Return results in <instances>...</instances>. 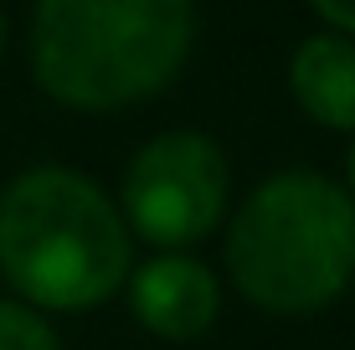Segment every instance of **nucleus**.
Wrapping results in <instances>:
<instances>
[{
  "label": "nucleus",
  "mask_w": 355,
  "mask_h": 350,
  "mask_svg": "<svg viewBox=\"0 0 355 350\" xmlns=\"http://www.w3.org/2000/svg\"><path fill=\"white\" fill-rule=\"evenodd\" d=\"M129 309L155 340H201L216 324L222 288L211 268L191 252H160V258L129 268Z\"/></svg>",
  "instance_id": "39448f33"
},
{
  "label": "nucleus",
  "mask_w": 355,
  "mask_h": 350,
  "mask_svg": "<svg viewBox=\"0 0 355 350\" xmlns=\"http://www.w3.org/2000/svg\"><path fill=\"white\" fill-rule=\"evenodd\" d=\"M227 160L206 134L175 129V134L150 139L124 170V227L139 243L160 252H186L201 237H211V227L227 211Z\"/></svg>",
  "instance_id": "20e7f679"
},
{
  "label": "nucleus",
  "mask_w": 355,
  "mask_h": 350,
  "mask_svg": "<svg viewBox=\"0 0 355 350\" xmlns=\"http://www.w3.org/2000/svg\"><path fill=\"white\" fill-rule=\"evenodd\" d=\"M0 350H62V345H57L52 324L36 315V309L0 299Z\"/></svg>",
  "instance_id": "0eeeda50"
},
{
  "label": "nucleus",
  "mask_w": 355,
  "mask_h": 350,
  "mask_svg": "<svg viewBox=\"0 0 355 350\" xmlns=\"http://www.w3.org/2000/svg\"><path fill=\"white\" fill-rule=\"evenodd\" d=\"M350 191H355V144H350ZM355 201V196H350Z\"/></svg>",
  "instance_id": "1a4fd4ad"
},
{
  "label": "nucleus",
  "mask_w": 355,
  "mask_h": 350,
  "mask_svg": "<svg viewBox=\"0 0 355 350\" xmlns=\"http://www.w3.org/2000/svg\"><path fill=\"white\" fill-rule=\"evenodd\" d=\"M191 36V0H36L31 72L57 103L108 114L160 93Z\"/></svg>",
  "instance_id": "f03ea898"
},
{
  "label": "nucleus",
  "mask_w": 355,
  "mask_h": 350,
  "mask_svg": "<svg viewBox=\"0 0 355 350\" xmlns=\"http://www.w3.org/2000/svg\"><path fill=\"white\" fill-rule=\"evenodd\" d=\"M0 46H6V16H0Z\"/></svg>",
  "instance_id": "9d476101"
},
{
  "label": "nucleus",
  "mask_w": 355,
  "mask_h": 350,
  "mask_svg": "<svg viewBox=\"0 0 355 350\" xmlns=\"http://www.w3.org/2000/svg\"><path fill=\"white\" fill-rule=\"evenodd\" d=\"M0 273L36 309H93L129 279V227L88 175L36 165L0 191Z\"/></svg>",
  "instance_id": "f257e3e1"
},
{
  "label": "nucleus",
  "mask_w": 355,
  "mask_h": 350,
  "mask_svg": "<svg viewBox=\"0 0 355 350\" xmlns=\"http://www.w3.org/2000/svg\"><path fill=\"white\" fill-rule=\"evenodd\" d=\"M309 6L320 10L340 36H355V0H309Z\"/></svg>",
  "instance_id": "6e6552de"
},
{
  "label": "nucleus",
  "mask_w": 355,
  "mask_h": 350,
  "mask_svg": "<svg viewBox=\"0 0 355 350\" xmlns=\"http://www.w3.org/2000/svg\"><path fill=\"white\" fill-rule=\"evenodd\" d=\"M227 273L268 315H314L355 279V201L320 170L268 175L227 227Z\"/></svg>",
  "instance_id": "7ed1b4c3"
},
{
  "label": "nucleus",
  "mask_w": 355,
  "mask_h": 350,
  "mask_svg": "<svg viewBox=\"0 0 355 350\" xmlns=\"http://www.w3.org/2000/svg\"><path fill=\"white\" fill-rule=\"evenodd\" d=\"M288 88L314 124L355 134V42L350 36L324 31L299 42V52L288 62Z\"/></svg>",
  "instance_id": "423d86ee"
}]
</instances>
